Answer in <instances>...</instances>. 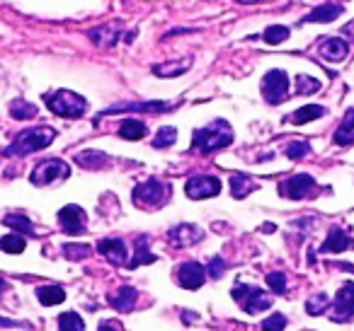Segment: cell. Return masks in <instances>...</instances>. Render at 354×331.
<instances>
[{"mask_svg": "<svg viewBox=\"0 0 354 331\" xmlns=\"http://www.w3.org/2000/svg\"><path fill=\"white\" fill-rule=\"evenodd\" d=\"M56 138V131L51 126H35V128H27L22 131L20 136L12 141V146L6 148V155L8 157H25L30 152H37L41 148L51 146V141Z\"/></svg>", "mask_w": 354, "mask_h": 331, "instance_id": "cell-1", "label": "cell"}, {"mask_svg": "<svg viewBox=\"0 0 354 331\" xmlns=\"http://www.w3.org/2000/svg\"><path fill=\"white\" fill-rule=\"evenodd\" d=\"M192 143L199 152L218 150V148H226L233 143V128L228 126L223 119H216V121L209 123V126L197 128L192 136Z\"/></svg>", "mask_w": 354, "mask_h": 331, "instance_id": "cell-2", "label": "cell"}, {"mask_svg": "<svg viewBox=\"0 0 354 331\" xmlns=\"http://www.w3.org/2000/svg\"><path fill=\"white\" fill-rule=\"evenodd\" d=\"M44 102L49 104V109L56 117H64V119H80L88 112V102L80 94L71 92V90H59V92L46 94Z\"/></svg>", "mask_w": 354, "mask_h": 331, "instance_id": "cell-3", "label": "cell"}, {"mask_svg": "<svg viewBox=\"0 0 354 331\" xmlns=\"http://www.w3.org/2000/svg\"><path fill=\"white\" fill-rule=\"evenodd\" d=\"M133 201H136V205H141V208H160V205H165V201L170 199V186L162 184L160 179H148V181H141V184L133 189Z\"/></svg>", "mask_w": 354, "mask_h": 331, "instance_id": "cell-4", "label": "cell"}, {"mask_svg": "<svg viewBox=\"0 0 354 331\" xmlns=\"http://www.w3.org/2000/svg\"><path fill=\"white\" fill-rule=\"evenodd\" d=\"M71 177V167L64 160H44L32 172V184L35 186H49L56 181H66Z\"/></svg>", "mask_w": 354, "mask_h": 331, "instance_id": "cell-5", "label": "cell"}, {"mask_svg": "<svg viewBox=\"0 0 354 331\" xmlns=\"http://www.w3.org/2000/svg\"><path fill=\"white\" fill-rule=\"evenodd\" d=\"M233 297H236L238 305H241L248 314H257V312L272 307V297L267 295L265 290H257V288H250V285H245V283H238V285L233 288Z\"/></svg>", "mask_w": 354, "mask_h": 331, "instance_id": "cell-6", "label": "cell"}, {"mask_svg": "<svg viewBox=\"0 0 354 331\" xmlns=\"http://www.w3.org/2000/svg\"><path fill=\"white\" fill-rule=\"evenodd\" d=\"M289 94V78H286L284 70H270V73L262 78V97L270 104H279Z\"/></svg>", "mask_w": 354, "mask_h": 331, "instance_id": "cell-7", "label": "cell"}, {"mask_svg": "<svg viewBox=\"0 0 354 331\" xmlns=\"http://www.w3.org/2000/svg\"><path fill=\"white\" fill-rule=\"evenodd\" d=\"M221 191V181L216 177H209V174H199V177H192L187 179L185 184V194L194 201H202V199H212Z\"/></svg>", "mask_w": 354, "mask_h": 331, "instance_id": "cell-8", "label": "cell"}, {"mask_svg": "<svg viewBox=\"0 0 354 331\" xmlns=\"http://www.w3.org/2000/svg\"><path fill=\"white\" fill-rule=\"evenodd\" d=\"M313 189H315V179L308 174H294L279 184V194L284 196V199H294V201L306 199Z\"/></svg>", "mask_w": 354, "mask_h": 331, "instance_id": "cell-9", "label": "cell"}, {"mask_svg": "<svg viewBox=\"0 0 354 331\" xmlns=\"http://www.w3.org/2000/svg\"><path fill=\"white\" fill-rule=\"evenodd\" d=\"M354 317V283H344L335 297L333 321H349Z\"/></svg>", "mask_w": 354, "mask_h": 331, "instance_id": "cell-10", "label": "cell"}, {"mask_svg": "<svg viewBox=\"0 0 354 331\" xmlns=\"http://www.w3.org/2000/svg\"><path fill=\"white\" fill-rule=\"evenodd\" d=\"M207 281V273H204V266L197 261H187L177 268V283L185 288V290H197V288L204 285Z\"/></svg>", "mask_w": 354, "mask_h": 331, "instance_id": "cell-11", "label": "cell"}, {"mask_svg": "<svg viewBox=\"0 0 354 331\" xmlns=\"http://www.w3.org/2000/svg\"><path fill=\"white\" fill-rule=\"evenodd\" d=\"M59 223L64 228V232L68 234H83L85 232V210L80 205H66V208L59 210Z\"/></svg>", "mask_w": 354, "mask_h": 331, "instance_id": "cell-12", "label": "cell"}, {"mask_svg": "<svg viewBox=\"0 0 354 331\" xmlns=\"http://www.w3.org/2000/svg\"><path fill=\"white\" fill-rule=\"evenodd\" d=\"M202 237H204L202 230H199L197 225H189V223L175 225V228L167 232V239H170V244H172V247H177V249L192 247V244H197Z\"/></svg>", "mask_w": 354, "mask_h": 331, "instance_id": "cell-13", "label": "cell"}, {"mask_svg": "<svg viewBox=\"0 0 354 331\" xmlns=\"http://www.w3.org/2000/svg\"><path fill=\"white\" fill-rule=\"evenodd\" d=\"M318 54L323 56L325 61H333V63H337V61L347 59L349 44L344 39H339V37H333V39H325L323 44H320Z\"/></svg>", "mask_w": 354, "mask_h": 331, "instance_id": "cell-14", "label": "cell"}, {"mask_svg": "<svg viewBox=\"0 0 354 331\" xmlns=\"http://www.w3.org/2000/svg\"><path fill=\"white\" fill-rule=\"evenodd\" d=\"M97 252L102 254V257H107V261L117 263V266H122V263L127 261V244H124L122 239H102V242L97 244Z\"/></svg>", "mask_w": 354, "mask_h": 331, "instance_id": "cell-15", "label": "cell"}, {"mask_svg": "<svg viewBox=\"0 0 354 331\" xmlns=\"http://www.w3.org/2000/svg\"><path fill=\"white\" fill-rule=\"evenodd\" d=\"M170 104L165 102H143V104H119V107H109L102 112V117L109 114H119V112H167Z\"/></svg>", "mask_w": 354, "mask_h": 331, "instance_id": "cell-16", "label": "cell"}, {"mask_svg": "<svg viewBox=\"0 0 354 331\" xmlns=\"http://www.w3.org/2000/svg\"><path fill=\"white\" fill-rule=\"evenodd\" d=\"M320 249H323V252H344V249H352V237H349L344 230L333 228Z\"/></svg>", "mask_w": 354, "mask_h": 331, "instance_id": "cell-17", "label": "cell"}, {"mask_svg": "<svg viewBox=\"0 0 354 331\" xmlns=\"http://www.w3.org/2000/svg\"><path fill=\"white\" fill-rule=\"evenodd\" d=\"M136 297H138V292L133 290L131 285H124V288H119V290L114 292L112 297H109V302H112L114 310H119V312H131L133 305H136Z\"/></svg>", "mask_w": 354, "mask_h": 331, "instance_id": "cell-18", "label": "cell"}, {"mask_svg": "<svg viewBox=\"0 0 354 331\" xmlns=\"http://www.w3.org/2000/svg\"><path fill=\"white\" fill-rule=\"evenodd\" d=\"M90 39H93L100 49H109V46L117 44L119 30H117V27H97V30L90 32Z\"/></svg>", "mask_w": 354, "mask_h": 331, "instance_id": "cell-19", "label": "cell"}, {"mask_svg": "<svg viewBox=\"0 0 354 331\" xmlns=\"http://www.w3.org/2000/svg\"><path fill=\"white\" fill-rule=\"evenodd\" d=\"M37 300L46 307L61 305V302L66 300V292H64V288H59V285H41V288H37Z\"/></svg>", "mask_w": 354, "mask_h": 331, "instance_id": "cell-20", "label": "cell"}, {"mask_svg": "<svg viewBox=\"0 0 354 331\" xmlns=\"http://www.w3.org/2000/svg\"><path fill=\"white\" fill-rule=\"evenodd\" d=\"M335 143L337 146H352L354 143V109H349L342 126L335 131Z\"/></svg>", "mask_w": 354, "mask_h": 331, "instance_id": "cell-21", "label": "cell"}, {"mask_svg": "<svg viewBox=\"0 0 354 331\" xmlns=\"http://www.w3.org/2000/svg\"><path fill=\"white\" fill-rule=\"evenodd\" d=\"M257 189V184L250 179V177H245V174H233L231 177V194H233V199H245L250 191H255Z\"/></svg>", "mask_w": 354, "mask_h": 331, "instance_id": "cell-22", "label": "cell"}, {"mask_svg": "<svg viewBox=\"0 0 354 331\" xmlns=\"http://www.w3.org/2000/svg\"><path fill=\"white\" fill-rule=\"evenodd\" d=\"M75 162L85 170H100V167L107 165V155L104 152H95V150H85L75 155Z\"/></svg>", "mask_w": 354, "mask_h": 331, "instance_id": "cell-23", "label": "cell"}, {"mask_svg": "<svg viewBox=\"0 0 354 331\" xmlns=\"http://www.w3.org/2000/svg\"><path fill=\"white\" fill-rule=\"evenodd\" d=\"M119 136L127 138V141H141V138L146 136V123L127 119V121H122V126H119Z\"/></svg>", "mask_w": 354, "mask_h": 331, "instance_id": "cell-24", "label": "cell"}, {"mask_svg": "<svg viewBox=\"0 0 354 331\" xmlns=\"http://www.w3.org/2000/svg\"><path fill=\"white\" fill-rule=\"evenodd\" d=\"M323 114H325L323 107H318V104H308V107H301L299 112L291 114V121H294L296 126H304V123L313 121V119L323 117Z\"/></svg>", "mask_w": 354, "mask_h": 331, "instance_id": "cell-25", "label": "cell"}, {"mask_svg": "<svg viewBox=\"0 0 354 331\" xmlns=\"http://www.w3.org/2000/svg\"><path fill=\"white\" fill-rule=\"evenodd\" d=\"M339 15H342V8L339 6H323L310 12V15H306L304 22H333L335 17H339Z\"/></svg>", "mask_w": 354, "mask_h": 331, "instance_id": "cell-26", "label": "cell"}, {"mask_svg": "<svg viewBox=\"0 0 354 331\" xmlns=\"http://www.w3.org/2000/svg\"><path fill=\"white\" fill-rule=\"evenodd\" d=\"M25 237L22 234H6V237H0V249L3 252H8V254H20V252H25Z\"/></svg>", "mask_w": 354, "mask_h": 331, "instance_id": "cell-27", "label": "cell"}, {"mask_svg": "<svg viewBox=\"0 0 354 331\" xmlns=\"http://www.w3.org/2000/svg\"><path fill=\"white\" fill-rule=\"evenodd\" d=\"M153 261H156V257H153V254L148 252L146 237H141V239L136 242V254H133V259L129 261V266L136 268V266H141V263H153Z\"/></svg>", "mask_w": 354, "mask_h": 331, "instance_id": "cell-28", "label": "cell"}, {"mask_svg": "<svg viewBox=\"0 0 354 331\" xmlns=\"http://www.w3.org/2000/svg\"><path fill=\"white\" fill-rule=\"evenodd\" d=\"M10 117L17 119V121H27V119H35L37 117V107H32V104L22 102V99H17V102L10 104Z\"/></svg>", "mask_w": 354, "mask_h": 331, "instance_id": "cell-29", "label": "cell"}, {"mask_svg": "<svg viewBox=\"0 0 354 331\" xmlns=\"http://www.w3.org/2000/svg\"><path fill=\"white\" fill-rule=\"evenodd\" d=\"M59 326H61V331H83L85 321L80 319V314H75V312H66V314L59 317Z\"/></svg>", "mask_w": 354, "mask_h": 331, "instance_id": "cell-30", "label": "cell"}, {"mask_svg": "<svg viewBox=\"0 0 354 331\" xmlns=\"http://www.w3.org/2000/svg\"><path fill=\"white\" fill-rule=\"evenodd\" d=\"M189 66H192V59H185V61H180V63H175V66H156V68H153V73L160 75V78H167V75H183Z\"/></svg>", "mask_w": 354, "mask_h": 331, "instance_id": "cell-31", "label": "cell"}, {"mask_svg": "<svg viewBox=\"0 0 354 331\" xmlns=\"http://www.w3.org/2000/svg\"><path fill=\"white\" fill-rule=\"evenodd\" d=\"M177 141V131L172 126H162L160 131H158V136L153 138V148H158V150H162V148L172 146V143Z\"/></svg>", "mask_w": 354, "mask_h": 331, "instance_id": "cell-32", "label": "cell"}, {"mask_svg": "<svg viewBox=\"0 0 354 331\" xmlns=\"http://www.w3.org/2000/svg\"><path fill=\"white\" fill-rule=\"evenodd\" d=\"M6 225L20 230V232H25V234H35V225H32L30 220L25 218V215H15V213L6 215Z\"/></svg>", "mask_w": 354, "mask_h": 331, "instance_id": "cell-33", "label": "cell"}, {"mask_svg": "<svg viewBox=\"0 0 354 331\" xmlns=\"http://www.w3.org/2000/svg\"><path fill=\"white\" fill-rule=\"evenodd\" d=\"M320 90V83L315 78H308V75H299L296 78V92L299 94H313Z\"/></svg>", "mask_w": 354, "mask_h": 331, "instance_id": "cell-34", "label": "cell"}, {"mask_svg": "<svg viewBox=\"0 0 354 331\" xmlns=\"http://www.w3.org/2000/svg\"><path fill=\"white\" fill-rule=\"evenodd\" d=\"M328 305H330V300H328V295H315V297H310L308 302H306V310H308V314H323L325 310H328Z\"/></svg>", "mask_w": 354, "mask_h": 331, "instance_id": "cell-35", "label": "cell"}, {"mask_svg": "<svg viewBox=\"0 0 354 331\" xmlns=\"http://www.w3.org/2000/svg\"><path fill=\"white\" fill-rule=\"evenodd\" d=\"M286 39H289V30H286V27L274 25V27H270V30L265 32L267 44H281V41H286Z\"/></svg>", "mask_w": 354, "mask_h": 331, "instance_id": "cell-36", "label": "cell"}, {"mask_svg": "<svg viewBox=\"0 0 354 331\" xmlns=\"http://www.w3.org/2000/svg\"><path fill=\"white\" fill-rule=\"evenodd\" d=\"M308 143H304V141H296V143H289L286 146V157H291V160H301V157H306L308 155Z\"/></svg>", "mask_w": 354, "mask_h": 331, "instance_id": "cell-37", "label": "cell"}, {"mask_svg": "<svg viewBox=\"0 0 354 331\" xmlns=\"http://www.w3.org/2000/svg\"><path fill=\"white\" fill-rule=\"evenodd\" d=\"M267 285H270L274 292H284L286 290V276H284V273H279V271L270 273V276H267Z\"/></svg>", "mask_w": 354, "mask_h": 331, "instance_id": "cell-38", "label": "cell"}, {"mask_svg": "<svg viewBox=\"0 0 354 331\" xmlns=\"http://www.w3.org/2000/svg\"><path fill=\"white\" fill-rule=\"evenodd\" d=\"M262 326H265V329H284V326H286V317L284 314H272L270 319L262 321Z\"/></svg>", "mask_w": 354, "mask_h": 331, "instance_id": "cell-39", "label": "cell"}, {"mask_svg": "<svg viewBox=\"0 0 354 331\" xmlns=\"http://www.w3.org/2000/svg\"><path fill=\"white\" fill-rule=\"evenodd\" d=\"M64 252H66V257H68V259H85L90 254V247H73V244H68Z\"/></svg>", "mask_w": 354, "mask_h": 331, "instance_id": "cell-40", "label": "cell"}, {"mask_svg": "<svg viewBox=\"0 0 354 331\" xmlns=\"http://www.w3.org/2000/svg\"><path fill=\"white\" fill-rule=\"evenodd\" d=\"M209 273H212L214 281H216V278H221V273H223V261H221L218 257L214 259L212 263H209Z\"/></svg>", "mask_w": 354, "mask_h": 331, "instance_id": "cell-41", "label": "cell"}, {"mask_svg": "<svg viewBox=\"0 0 354 331\" xmlns=\"http://www.w3.org/2000/svg\"><path fill=\"white\" fill-rule=\"evenodd\" d=\"M6 288H8V283H6V281H3V278H0V292L6 290Z\"/></svg>", "mask_w": 354, "mask_h": 331, "instance_id": "cell-42", "label": "cell"}]
</instances>
